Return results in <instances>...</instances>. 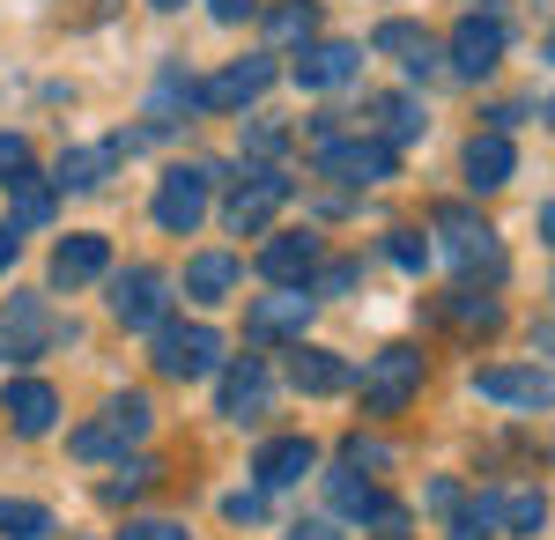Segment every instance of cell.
<instances>
[{
	"label": "cell",
	"instance_id": "cb8c5ba5",
	"mask_svg": "<svg viewBox=\"0 0 555 540\" xmlns=\"http://www.w3.org/2000/svg\"><path fill=\"white\" fill-rule=\"evenodd\" d=\"M311 30H319V8H311V0H282V8L267 15V38L274 44H304Z\"/></svg>",
	"mask_w": 555,
	"mask_h": 540
},
{
	"label": "cell",
	"instance_id": "44dd1931",
	"mask_svg": "<svg viewBox=\"0 0 555 540\" xmlns=\"http://www.w3.org/2000/svg\"><path fill=\"white\" fill-rule=\"evenodd\" d=\"M289 377H297L304 393H348V385H356V371H348L334 348H304V340H297V363H289Z\"/></svg>",
	"mask_w": 555,
	"mask_h": 540
},
{
	"label": "cell",
	"instance_id": "603a6c76",
	"mask_svg": "<svg viewBox=\"0 0 555 540\" xmlns=\"http://www.w3.org/2000/svg\"><path fill=\"white\" fill-rule=\"evenodd\" d=\"M112 164H119L112 141H104V149H75V156H60V178H52V185H60V193H89V185H104Z\"/></svg>",
	"mask_w": 555,
	"mask_h": 540
},
{
	"label": "cell",
	"instance_id": "f546056e",
	"mask_svg": "<svg viewBox=\"0 0 555 540\" xmlns=\"http://www.w3.org/2000/svg\"><path fill=\"white\" fill-rule=\"evenodd\" d=\"M385 259L408 267V274H423V267H429V237H423V230H392V237H385Z\"/></svg>",
	"mask_w": 555,
	"mask_h": 540
},
{
	"label": "cell",
	"instance_id": "6da1fadb",
	"mask_svg": "<svg viewBox=\"0 0 555 540\" xmlns=\"http://www.w3.org/2000/svg\"><path fill=\"white\" fill-rule=\"evenodd\" d=\"M423 393V348H378L363 363V415H408Z\"/></svg>",
	"mask_w": 555,
	"mask_h": 540
},
{
	"label": "cell",
	"instance_id": "8992f818",
	"mask_svg": "<svg viewBox=\"0 0 555 540\" xmlns=\"http://www.w3.org/2000/svg\"><path fill=\"white\" fill-rule=\"evenodd\" d=\"M282 201H289V178L259 164V170H245V185L230 193V208H222V222H230L237 237H253V230H267V222H274V208H282Z\"/></svg>",
	"mask_w": 555,
	"mask_h": 540
},
{
	"label": "cell",
	"instance_id": "e575fe53",
	"mask_svg": "<svg viewBox=\"0 0 555 540\" xmlns=\"http://www.w3.org/2000/svg\"><path fill=\"white\" fill-rule=\"evenodd\" d=\"M363 526H371V533H378V540H408V526H415V518H408L400 503H378V511H371Z\"/></svg>",
	"mask_w": 555,
	"mask_h": 540
},
{
	"label": "cell",
	"instance_id": "ab89813d",
	"mask_svg": "<svg viewBox=\"0 0 555 540\" xmlns=\"http://www.w3.org/2000/svg\"><path fill=\"white\" fill-rule=\"evenodd\" d=\"M415 38H423L415 23H385V30H378V52H408Z\"/></svg>",
	"mask_w": 555,
	"mask_h": 540
},
{
	"label": "cell",
	"instance_id": "d6986e66",
	"mask_svg": "<svg viewBox=\"0 0 555 540\" xmlns=\"http://www.w3.org/2000/svg\"><path fill=\"white\" fill-rule=\"evenodd\" d=\"M267 371H259V356H245V363H230L222 371V415L230 422H253V415H267Z\"/></svg>",
	"mask_w": 555,
	"mask_h": 540
},
{
	"label": "cell",
	"instance_id": "52a82bcc",
	"mask_svg": "<svg viewBox=\"0 0 555 540\" xmlns=\"http://www.w3.org/2000/svg\"><path fill=\"white\" fill-rule=\"evenodd\" d=\"M112 311H119V326H164V311H171V282L156 274V267H127L119 282H112Z\"/></svg>",
	"mask_w": 555,
	"mask_h": 540
},
{
	"label": "cell",
	"instance_id": "f6af8a7d",
	"mask_svg": "<svg viewBox=\"0 0 555 540\" xmlns=\"http://www.w3.org/2000/svg\"><path fill=\"white\" fill-rule=\"evenodd\" d=\"M15 252H23V237H15V222H0V267H15Z\"/></svg>",
	"mask_w": 555,
	"mask_h": 540
},
{
	"label": "cell",
	"instance_id": "7a4b0ae2",
	"mask_svg": "<svg viewBox=\"0 0 555 540\" xmlns=\"http://www.w3.org/2000/svg\"><path fill=\"white\" fill-rule=\"evenodd\" d=\"M208 185H215V164H178V170H164V185H156V230L193 237V230L208 222Z\"/></svg>",
	"mask_w": 555,
	"mask_h": 540
},
{
	"label": "cell",
	"instance_id": "3957f363",
	"mask_svg": "<svg viewBox=\"0 0 555 540\" xmlns=\"http://www.w3.org/2000/svg\"><path fill=\"white\" fill-rule=\"evenodd\" d=\"M149 422H156L149 393H119V400L89 422V429H75V459H112V452H127V445H141V437H149Z\"/></svg>",
	"mask_w": 555,
	"mask_h": 540
},
{
	"label": "cell",
	"instance_id": "2e32d148",
	"mask_svg": "<svg viewBox=\"0 0 555 540\" xmlns=\"http://www.w3.org/2000/svg\"><path fill=\"white\" fill-rule=\"evenodd\" d=\"M104 267H112V245H104L96 230H75V237H60V252H52V282H60V290H82Z\"/></svg>",
	"mask_w": 555,
	"mask_h": 540
},
{
	"label": "cell",
	"instance_id": "d4e9b609",
	"mask_svg": "<svg viewBox=\"0 0 555 540\" xmlns=\"http://www.w3.org/2000/svg\"><path fill=\"white\" fill-rule=\"evenodd\" d=\"M8 193H15V222H44V215H52V193H60V185H44L38 170H15V178H8Z\"/></svg>",
	"mask_w": 555,
	"mask_h": 540
},
{
	"label": "cell",
	"instance_id": "1f68e13d",
	"mask_svg": "<svg viewBox=\"0 0 555 540\" xmlns=\"http://www.w3.org/2000/svg\"><path fill=\"white\" fill-rule=\"evenodd\" d=\"M504 526L512 533H541L548 526V497H504Z\"/></svg>",
	"mask_w": 555,
	"mask_h": 540
},
{
	"label": "cell",
	"instance_id": "f1b7e54d",
	"mask_svg": "<svg viewBox=\"0 0 555 540\" xmlns=\"http://www.w3.org/2000/svg\"><path fill=\"white\" fill-rule=\"evenodd\" d=\"M444 319H452V326H496L504 311H496V296H474V290H460L452 304H444Z\"/></svg>",
	"mask_w": 555,
	"mask_h": 540
},
{
	"label": "cell",
	"instance_id": "ac0fdd59",
	"mask_svg": "<svg viewBox=\"0 0 555 540\" xmlns=\"http://www.w3.org/2000/svg\"><path fill=\"white\" fill-rule=\"evenodd\" d=\"M311 466H319V445H311V437H274V445H259V459H253L259 489H289Z\"/></svg>",
	"mask_w": 555,
	"mask_h": 540
},
{
	"label": "cell",
	"instance_id": "c3c4849f",
	"mask_svg": "<svg viewBox=\"0 0 555 540\" xmlns=\"http://www.w3.org/2000/svg\"><path fill=\"white\" fill-rule=\"evenodd\" d=\"M541 119H548V126H555V97H548V104H541Z\"/></svg>",
	"mask_w": 555,
	"mask_h": 540
},
{
	"label": "cell",
	"instance_id": "ffe728a7",
	"mask_svg": "<svg viewBox=\"0 0 555 540\" xmlns=\"http://www.w3.org/2000/svg\"><path fill=\"white\" fill-rule=\"evenodd\" d=\"M356 75H363V52H356V44H311L297 60L304 89H341V82H356Z\"/></svg>",
	"mask_w": 555,
	"mask_h": 540
},
{
	"label": "cell",
	"instance_id": "60d3db41",
	"mask_svg": "<svg viewBox=\"0 0 555 540\" xmlns=\"http://www.w3.org/2000/svg\"><path fill=\"white\" fill-rule=\"evenodd\" d=\"M289 540H348L334 518H304V526H289Z\"/></svg>",
	"mask_w": 555,
	"mask_h": 540
},
{
	"label": "cell",
	"instance_id": "681fc988",
	"mask_svg": "<svg viewBox=\"0 0 555 540\" xmlns=\"http://www.w3.org/2000/svg\"><path fill=\"white\" fill-rule=\"evenodd\" d=\"M149 8H185V0H149Z\"/></svg>",
	"mask_w": 555,
	"mask_h": 540
},
{
	"label": "cell",
	"instance_id": "5b68a950",
	"mask_svg": "<svg viewBox=\"0 0 555 540\" xmlns=\"http://www.w3.org/2000/svg\"><path fill=\"white\" fill-rule=\"evenodd\" d=\"M215 363H222L215 326H156V371L164 377H208Z\"/></svg>",
	"mask_w": 555,
	"mask_h": 540
},
{
	"label": "cell",
	"instance_id": "ba28073f",
	"mask_svg": "<svg viewBox=\"0 0 555 540\" xmlns=\"http://www.w3.org/2000/svg\"><path fill=\"white\" fill-rule=\"evenodd\" d=\"M474 393L481 400H504V408H548L555 371H541V363H489V371L474 377Z\"/></svg>",
	"mask_w": 555,
	"mask_h": 540
},
{
	"label": "cell",
	"instance_id": "4316f807",
	"mask_svg": "<svg viewBox=\"0 0 555 540\" xmlns=\"http://www.w3.org/2000/svg\"><path fill=\"white\" fill-rule=\"evenodd\" d=\"M371 112L385 119V149H392V141H415V133H423V104H415V97H378Z\"/></svg>",
	"mask_w": 555,
	"mask_h": 540
},
{
	"label": "cell",
	"instance_id": "e0dca14e",
	"mask_svg": "<svg viewBox=\"0 0 555 540\" xmlns=\"http://www.w3.org/2000/svg\"><path fill=\"white\" fill-rule=\"evenodd\" d=\"M512 170H518V149H512V133H474L467 141V185L474 193H496V185H512Z\"/></svg>",
	"mask_w": 555,
	"mask_h": 540
},
{
	"label": "cell",
	"instance_id": "d6a6232c",
	"mask_svg": "<svg viewBox=\"0 0 555 540\" xmlns=\"http://www.w3.org/2000/svg\"><path fill=\"white\" fill-rule=\"evenodd\" d=\"M341 466H348V474H363V466H392V445H378V437H348Z\"/></svg>",
	"mask_w": 555,
	"mask_h": 540
},
{
	"label": "cell",
	"instance_id": "7dc6e473",
	"mask_svg": "<svg viewBox=\"0 0 555 540\" xmlns=\"http://www.w3.org/2000/svg\"><path fill=\"white\" fill-rule=\"evenodd\" d=\"M541 60H555V30H548V44H541Z\"/></svg>",
	"mask_w": 555,
	"mask_h": 540
},
{
	"label": "cell",
	"instance_id": "30bf717a",
	"mask_svg": "<svg viewBox=\"0 0 555 540\" xmlns=\"http://www.w3.org/2000/svg\"><path fill=\"white\" fill-rule=\"evenodd\" d=\"M274 75H282V67L259 52V60H237V67H222V75H215V82H201L193 97H201L208 112H245L253 97H267V89H274Z\"/></svg>",
	"mask_w": 555,
	"mask_h": 540
},
{
	"label": "cell",
	"instance_id": "74e56055",
	"mask_svg": "<svg viewBox=\"0 0 555 540\" xmlns=\"http://www.w3.org/2000/svg\"><path fill=\"white\" fill-rule=\"evenodd\" d=\"M15 170H30V141H23V133H0V185H8Z\"/></svg>",
	"mask_w": 555,
	"mask_h": 540
},
{
	"label": "cell",
	"instance_id": "4dcf8cb0",
	"mask_svg": "<svg viewBox=\"0 0 555 540\" xmlns=\"http://www.w3.org/2000/svg\"><path fill=\"white\" fill-rule=\"evenodd\" d=\"M149 481H156V459H127V466H119V481H104V503H127V497H141Z\"/></svg>",
	"mask_w": 555,
	"mask_h": 540
},
{
	"label": "cell",
	"instance_id": "bcb514c9",
	"mask_svg": "<svg viewBox=\"0 0 555 540\" xmlns=\"http://www.w3.org/2000/svg\"><path fill=\"white\" fill-rule=\"evenodd\" d=\"M541 237H548V245H555V201H548V208H541Z\"/></svg>",
	"mask_w": 555,
	"mask_h": 540
},
{
	"label": "cell",
	"instance_id": "f35d334b",
	"mask_svg": "<svg viewBox=\"0 0 555 540\" xmlns=\"http://www.w3.org/2000/svg\"><path fill=\"white\" fill-rule=\"evenodd\" d=\"M437 60H444V52H437L429 38H415V44H408V60H400V67H408L415 82H429V75H437Z\"/></svg>",
	"mask_w": 555,
	"mask_h": 540
},
{
	"label": "cell",
	"instance_id": "83f0119b",
	"mask_svg": "<svg viewBox=\"0 0 555 540\" xmlns=\"http://www.w3.org/2000/svg\"><path fill=\"white\" fill-rule=\"evenodd\" d=\"M326 489H334V511H341V518H371V511L385 503L378 489H371V481H356V474H334Z\"/></svg>",
	"mask_w": 555,
	"mask_h": 540
},
{
	"label": "cell",
	"instance_id": "ee69618b",
	"mask_svg": "<svg viewBox=\"0 0 555 540\" xmlns=\"http://www.w3.org/2000/svg\"><path fill=\"white\" fill-rule=\"evenodd\" d=\"M208 8H215V15H222V23H245V15H253L259 0H208Z\"/></svg>",
	"mask_w": 555,
	"mask_h": 540
},
{
	"label": "cell",
	"instance_id": "7c38bea8",
	"mask_svg": "<svg viewBox=\"0 0 555 540\" xmlns=\"http://www.w3.org/2000/svg\"><path fill=\"white\" fill-rule=\"evenodd\" d=\"M0 415H8L15 437H44V429L60 422V393H52L44 377H15V385L0 393Z\"/></svg>",
	"mask_w": 555,
	"mask_h": 540
},
{
	"label": "cell",
	"instance_id": "8d00e7d4",
	"mask_svg": "<svg viewBox=\"0 0 555 540\" xmlns=\"http://www.w3.org/2000/svg\"><path fill=\"white\" fill-rule=\"evenodd\" d=\"M127 540H193L178 518H127Z\"/></svg>",
	"mask_w": 555,
	"mask_h": 540
},
{
	"label": "cell",
	"instance_id": "9c48e42d",
	"mask_svg": "<svg viewBox=\"0 0 555 540\" xmlns=\"http://www.w3.org/2000/svg\"><path fill=\"white\" fill-rule=\"evenodd\" d=\"M311 267H319V237L311 230H274L259 245V274L274 290H311Z\"/></svg>",
	"mask_w": 555,
	"mask_h": 540
},
{
	"label": "cell",
	"instance_id": "8fae6325",
	"mask_svg": "<svg viewBox=\"0 0 555 540\" xmlns=\"http://www.w3.org/2000/svg\"><path fill=\"white\" fill-rule=\"evenodd\" d=\"M311 304H319L311 290H274V296H259L253 311H245V333H253V340H304Z\"/></svg>",
	"mask_w": 555,
	"mask_h": 540
},
{
	"label": "cell",
	"instance_id": "7402d4cb",
	"mask_svg": "<svg viewBox=\"0 0 555 540\" xmlns=\"http://www.w3.org/2000/svg\"><path fill=\"white\" fill-rule=\"evenodd\" d=\"M230 290H237V259H230V252H201V259L185 267V296H193V304H222Z\"/></svg>",
	"mask_w": 555,
	"mask_h": 540
},
{
	"label": "cell",
	"instance_id": "277c9868",
	"mask_svg": "<svg viewBox=\"0 0 555 540\" xmlns=\"http://www.w3.org/2000/svg\"><path fill=\"white\" fill-rule=\"evenodd\" d=\"M437 237H444V259L460 267V274H504V245H496V230L489 222H474L467 208H437Z\"/></svg>",
	"mask_w": 555,
	"mask_h": 540
},
{
	"label": "cell",
	"instance_id": "836d02e7",
	"mask_svg": "<svg viewBox=\"0 0 555 540\" xmlns=\"http://www.w3.org/2000/svg\"><path fill=\"white\" fill-rule=\"evenodd\" d=\"M245 149H253V156H282V149H289V126L253 119V126H245Z\"/></svg>",
	"mask_w": 555,
	"mask_h": 540
},
{
	"label": "cell",
	"instance_id": "d590c367",
	"mask_svg": "<svg viewBox=\"0 0 555 540\" xmlns=\"http://www.w3.org/2000/svg\"><path fill=\"white\" fill-rule=\"evenodd\" d=\"M222 518L230 526H253V518H267V497L259 489H237V497H222Z\"/></svg>",
	"mask_w": 555,
	"mask_h": 540
},
{
	"label": "cell",
	"instance_id": "5bb4252c",
	"mask_svg": "<svg viewBox=\"0 0 555 540\" xmlns=\"http://www.w3.org/2000/svg\"><path fill=\"white\" fill-rule=\"evenodd\" d=\"M504 44H512V30H504L496 15H467V23L452 30V67L481 82V75H489V67L504 60Z\"/></svg>",
	"mask_w": 555,
	"mask_h": 540
},
{
	"label": "cell",
	"instance_id": "484cf974",
	"mask_svg": "<svg viewBox=\"0 0 555 540\" xmlns=\"http://www.w3.org/2000/svg\"><path fill=\"white\" fill-rule=\"evenodd\" d=\"M0 533H8V540H44V533H52V511H44V503L0 497Z\"/></svg>",
	"mask_w": 555,
	"mask_h": 540
},
{
	"label": "cell",
	"instance_id": "4fadbf2b",
	"mask_svg": "<svg viewBox=\"0 0 555 540\" xmlns=\"http://www.w3.org/2000/svg\"><path fill=\"white\" fill-rule=\"evenodd\" d=\"M52 340V319H44V296H8V319H0V356L8 363H30Z\"/></svg>",
	"mask_w": 555,
	"mask_h": 540
},
{
	"label": "cell",
	"instance_id": "7bdbcfd3",
	"mask_svg": "<svg viewBox=\"0 0 555 540\" xmlns=\"http://www.w3.org/2000/svg\"><path fill=\"white\" fill-rule=\"evenodd\" d=\"M452 540H489V526L474 518V503H467V511H460V518H452Z\"/></svg>",
	"mask_w": 555,
	"mask_h": 540
},
{
	"label": "cell",
	"instance_id": "9a60e30c",
	"mask_svg": "<svg viewBox=\"0 0 555 540\" xmlns=\"http://www.w3.org/2000/svg\"><path fill=\"white\" fill-rule=\"evenodd\" d=\"M319 170L341 185H378V178H392V149L385 141H334V149H319Z\"/></svg>",
	"mask_w": 555,
	"mask_h": 540
},
{
	"label": "cell",
	"instance_id": "b9f144b4",
	"mask_svg": "<svg viewBox=\"0 0 555 540\" xmlns=\"http://www.w3.org/2000/svg\"><path fill=\"white\" fill-rule=\"evenodd\" d=\"M348 282H356V267H348V259H341V267H326V274H319V296H341Z\"/></svg>",
	"mask_w": 555,
	"mask_h": 540
}]
</instances>
